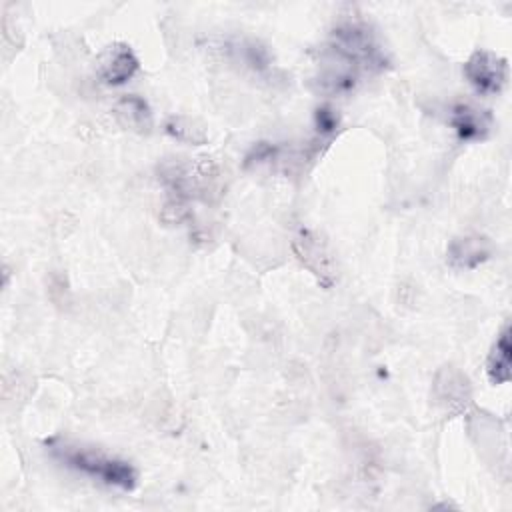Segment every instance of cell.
I'll use <instances>...</instances> for the list:
<instances>
[{
	"mask_svg": "<svg viewBox=\"0 0 512 512\" xmlns=\"http://www.w3.org/2000/svg\"><path fill=\"white\" fill-rule=\"evenodd\" d=\"M48 452L62 466L76 470L104 486L120 490H132L136 486V470L126 460L66 440H50Z\"/></svg>",
	"mask_w": 512,
	"mask_h": 512,
	"instance_id": "1",
	"label": "cell"
},
{
	"mask_svg": "<svg viewBox=\"0 0 512 512\" xmlns=\"http://www.w3.org/2000/svg\"><path fill=\"white\" fill-rule=\"evenodd\" d=\"M172 198L212 200L220 196V168L210 158H168L158 166Z\"/></svg>",
	"mask_w": 512,
	"mask_h": 512,
	"instance_id": "2",
	"label": "cell"
},
{
	"mask_svg": "<svg viewBox=\"0 0 512 512\" xmlns=\"http://www.w3.org/2000/svg\"><path fill=\"white\" fill-rule=\"evenodd\" d=\"M328 46L352 60L362 72H378L386 66V56L372 28L362 20L340 22L328 40Z\"/></svg>",
	"mask_w": 512,
	"mask_h": 512,
	"instance_id": "3",
	"label": "cell"
},
{
	"mask_svg": "<svg viewBox=\"0 0 512 512\" xmlns=\"http://www.w3.org/2000/svg\"><path fill=\"white\" fill-rule=\"evenodd\" d=\"M292 250L296 258L318 278L324 288H332L336 282L334 258L326 242L310 228H300L292 240Z\"/></svg>",
	"mask_w": 512,
	"mask_h": 512,
	"instance_id": "4",
	"label": "cell"
},
{
	"mask_svg": "<svg viewBox=\"0 0 512 512\" xmlns=\"http://www.w3.org/2000/svg\"><path fill=\"white\" fill-rule=\"evenodd\" d=\"M464 76L478 94H498L508 80V64L490 50H476L464 64Z\"/></svg>",
	"mask_w": 512,
	"mask_h": 512,
	"instance_id": "5",
	"label": "cell"
},
{
	"mask_svg": "<svg viewBox=\"0 0 512 512\" xmlns=\"http://www.w3.org/2000/svg\"><path fill=\"white\" fill-rule=\"evenodd\" d=\"M138 56L124 42L108 44L98 56V76L108 86H122L138 72Z\"/></svg>",
	"mask_w": 512,
	"mask_h": 512,
	"instance_id": "6",
	"label": "cell"
},
{
	"mask_svg": "<svg viewBox=\"0 0 512 512\" xmlns=\"http://www.w3.org/2000/svg\"><path fill=\"white\" fill-rule=\"evenodd\" d=\"M492 256V244L480 234L454 238L446 248V262L456 270H472Z\"/></svg>",
	"mask_w": 512,
	"mask_h": 512,
	"instance_id": "7",
	"label": "cell"
},
{
	"mask_svg": "<svg viewBox=\"0 0 512 512\" xmlns=\"http://www.w3.org/2000/svg\"><path fill=\"white\" fill-rule=\"evenodd\" d=\"M448 122L462 142H478L488 136L492 118L486 110H480L466 102H458L452 106Z\"/></svg>",
	"mask_w": 512,
	"mask_h": 512,
	"instance_id": "8",
	"label": "cell"
},
{
	"mask_svg": "<svg viewBox=\"0 0 512 512\" xmlns=\"http://www.w3.org/2000/svg\"><path fill=\"white\" fill-rule=\"evenodd\" d=\"M114 116L124 128L138 132V134H148L152 128L150 106L144 98H140L136 94L122 96L114 106Z\"/></svg>",
	"mask_w": 512,
	"mask_h": 512,
	"instance_id": "9",
	"label": "cell"
},
{
	"mask_svg": "<svg viewBox=\"0 0 512 512\" xmlns=\"http://www.w3.org/2000/svg\"><path fill=\"white\" fill-rule=\"evenodd\" d=\"M510 358H512L510 326L506 324L498 334L496 342L492 344V350L486 360V376L492 384H506L510 380Z\"/></svg>",
	"mask_w": 512,
	"mask_h": 512,
	"instance_id": "10",
	"label": "cell"
},
{
	"mask_svg": "<svg viewBox=\"0 0 512 512\" xmlns=\"http://www.w3.org/2000/svg\"><path fill=\"white\" fill-rule=\"evenodd\" d=\"M164 130L168 136L186 144H204L208 140L204 126L190 116H170L164 124Z\"/></svg>",
	"mask_w": 512,
	"mask_h": 512,
	"instance_id": "11",
	"label": "cell"
},
{
	"mask_svg": "<svg viewBox=\"0 0 512 512\" xmlns=\"http://www.w3.org/2000/svg\"><path fill=\"white\" fill-rule=\"evenodd\" d=\"M338 124H340V118L336 114V110L328 104L316 108L314 112V126H316V132L320 138H330L336 134L338 130Z\"/></svg>",
	"mask_w": 512,
	"mask_h": 512,
	"instance_id": "12",
	"label": "cell"
},
{
	"mask_svg": "<svg viewBox=\"0 0 512 512\" xmlns=\"http://www.w3.org/2000/svg\"><path fill=\"white\" fill-rule=\"evenodd\" d=\"M162 220L166 224H182L188 216H190V210L186 206V200H180V198H170L164 208H162Z\"/></svg>",
	"mask_w": 512,
	"mask_h": 512,
	"instance_id": "13",
	"label": "cell"
}]
</instances>
